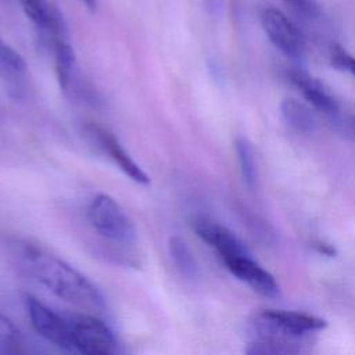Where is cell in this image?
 Masks as SVG:
<instances>
[{
    "label": "cell",
    "mask_w": 355,
    "mask_h": 355,
    "mask_svg": "<svg viewBox=\"0 0 355 355\" xmlns=\"http://www.w3.org/2000/svg\"><path fill=\"white\" fill-rule=\"evenodd\" d=\"M14 252L22 269L55 297L82 309H104L105 300L97 286L60 257L29 241H18Z\"/></svg>",
    "instance_id": "obj_1"
},
{
    "label": "cell",
    "mask_w": 355,
    "mask_h": 355,
    "mask_svg": "<svg viewBox=\"0 0 355 355\" xmlns=\"http://www.w3.org/2000/svg\"><path fill=\"white\" fill-rule=\"evenodd\" d=\"M257 336L300 341L308 334L326 329L327 322L322 318L284 309H265L252 320Z\"/></svg>",
    "instance_id": "obj_2"
},
{
    "label": "cell",
    "mask_w": 355,
    "mask_h": 355,
    "mask_svg": "<svg viewBox=\"0 0 355 355\" xmlns=\"http://www.w3.org/2000/svg\"><path fill=\"white\" fill-rule=\"evenodd\" d=\"M87 218L93 229L104 239L123 245L136 243V227L121 205L108 194L98 193L87 207Z\"/></svg>",
    "instance_id": "obj_3"
},
{
    "label": "cell",
    "mask_w": 355,
    "mask_h": 355,
    "mask_svg": "<svg viewBox=\"0 0 355 355\" xmlns=\"http://www.w3.org/2000/svg\"><path fill=\"white\" fill-rule=\"evenodd\" d=\"M72 326L73 351L80 355H122L114 331L92 315H73Z\"/></svg>",
    "instance_id": "obj_4"
},
{
    "label": "cell",
    "mask_w": 355,
    "mask_h": 355,
    "mask_svg": "<svg viewBox=\"0 0 355 355\" xmlns=\"http://www.w3.org/2000/svg\"><path fill=\"white\" fill-rule=\"evenodd\" d=\"M25 305L31 323L39 336L61 349L73 351L72 326L69 319L53 311L32 295H26Z\"/></svg>",
    "instance_id": "obj_5"
},
{
    "label": "cell",
    "mask_w": 355,
    "mask_h": 355,
    "mask_svg": "<svg viewBox=\"0 0 355 355\" xmlns=\"http://www.w3.org/2000/svg\"><path fill=\"white\" fill-rule=\"evenodd\" d=\"M261 25L269 40L287 57L301 60L305 42L297 26L277 8L266 7L259 14Z\"/></svg>",
    "instance_id": "obj_6"
},
{
    "label": "cell",
    "mask_w": 355,
    "mask_h": 355,
    "mask_svg": "<svg viewBox=\"0 0 355 355\" xmlns=\"http://www.w3.org/2000/svg\"><path fill=\"white\" fill-rule=\"evenodd\" d=\"M223 263L233 276L248 284L258 294L268 298H275L279 295L280 288L273 275L257 263L251 255L234 257L223 261Z\"/></svg>",
    "instance_id": "obj_7"
},
{
    "label": "cell",
    "mask_w": 355,
    "mask_h": 355,
    "mask_svg": "<svg viewBox=\"0 0 355 355\" xmlns=\"http://www.w3.org/2000/svg\"><path fill=\"white\" fill-rule=\"evenodd\" d=\"M90 137L97 143V146L118 165V168L133 182L139 184H150L148 175L136 164V161L128 154V151L122 147L119 140L103 126L92 123L89 126Z\"/></svg>",
    "instance_id": "obj_8"
},
{
    "label": "cell",
    "mask_w": 355,
    "mask_h": 355,
    "mask_svg": "<svg viewBox=\"0 0 355 355\" xmlns=\"http://www.w3.org/2000/svg\"><path fill=\"white\" fill-rule=\"evenodd\" d=\"M193 226L197 236L218 252L222 262L234 257L250 255L247 247L227 227L204 218L197 219Z\"/></svg>",
    "instance_id": "obj_9"
},
{
    "label": "cell",
    "mask_w": 355,
    "mask_h": 355,
    "mask_svg": "<svg viewBox=\"0 0 355 355\" xmlns=\"http://www.w3.org/2000/svg\"><path fill=\"white\" fill-rule=\"evenodd\" d=\"M25 15L32 24L55 40H67V24L58 8L49 0H19Z\"/></svg>",
    "instance_id": "obj_10"
},
{
    "label": "cell",
    "mask_w": 355,
    "mask_h": 355,
    "mask_svg": "<svg viewBox=\"0 0 355 355\" xmlns=\"http://www.w3.org/2000/svg\"><path fill=\"white\" fill-rule=\"evenodd\" d=\"M287 78L291 82V85L298 92H301L305 100L309 104H312V107L327 115H336L338 112V104L334 96L319 79L300 68L288 69Z\"/></svg>",
    "instance_id": "obj_11"
},
{
    "label": "cell",
    "mask_w": 355,
    "mask_h": 355,
    "mask_svg": "<svg viewBox=\"0 0 355 355\" xmlns=\"http://www.w3.org/2000/svg\"><path fill=\"white\" fill-rule=\"evenodd\" d=\"M28 73L22 55L0 40V79L12 94H19Z\"/></svg>",
    "instance_id": "obj_12"
},
{
    "label": "cell",
    "mask_w": 355,
    "mask_h": 355,
    "mask_svg": "<svg viewBox=\"0 0 355 355\" xmlns=\"http://www.w3.org/2000/svg\"><path fill=\"white\" fill-rule=\"evenodd\" d=\"M0 355H33L21 330L1 311H0Z\"/></svg>",
    "instance_id": "obj_13"
},
{
    "label": "cell",
    "mask_w": 355,
    "mask_h": 355,
    "mask_svg": "<svg viewBox=\"0 0 355 355\" xmlns=\"http://www.w3.org/2000/svg\"><path fill=\"white\" fill-rule=\"evenodd\" d=\"M53 51H54V65H55L58 85L62 92H68L71 86L72 72L75 68V61H76L75 51L72 46L68 43V40L53 42Z\"/></svg>",
    "instance_id": "obj_14"
},
{
    "label": "cell",
    "mask_w": 355,
    "mask_h": 355,
    "mask_svg": "<svg viewBox=\"0 0 355 355\" xmlns=\"http://www.w3.org/2000/svg\"><path fill=\"white\" fill-rule=\"evenodd\" d=\"M300 349V341L257 336L247 344L245 355H298Z\"/></svg>",
    "instance_id": "obj_15"
},
{
    "label": "cell",
    "mask_w": 355,
    "mask_h": 355,
    "mask_svg": "<svg viewBox=\"0 0 355 355\" xmlns=\"http://www.w3.org/2000/svg\"><path fill=\"white\" fill-rule=\"evenodd\" d=\"M168 250L175 268L183 277L196 279L198 276V265L196 258L182 237L171 236L168 240Z\"/></svg>",
    "instance_id": "obj_16"
},
{
    "label": "cell",
    "mask_w": 355,
    "mask_h": 355,
    "mask_svg": "<svg viewBox=\"0 0 355 355\" xmlns=\"http://www.w3.org/2000/svg\"><path fill=\"white\" fill-rule=\"evenodd\" d=\"M280 110L286 123L291 129L301 133L312 130L315 125L313 115L311 114L309 108H306L304 104H301L295 98H288V97L284 98L280 104Z\"/></svg>",
    "instance_id": "obj_17"
},
{
    "label": "cell",
    "mask_w": 355,
    "mask_h": 355,
    "mask_svg": "<svg viewBox=\"0 0 355 355\" xmlns=\"http://www.w3.org/2000/svg\"><path fill=\"white\" fill-rule=\"evenodd\" d=\"M236 154L240 165V172L247 186H254L257 182V164L251 143L245 137H237L234 141Z\"/></svg>",
    "instance_id": "obj_18"
},
{
    "label": "cell",
    "mask_w": 355,
    "mask_h": 355,
    "mask_svg": "<svg viewBox=\"0 0 355 355\" xmlns=\"http://www.w3.org/2000/svg\"><path fill=\"white\" fill-rule=\"evenodd\" d=\"M330 58H331V64L336 68L345 71V72L351 73L352 76H355V57L352 54H349L345 49H343L338 44H334L331 47Z\"/></svg>",
    "instance_id": "obj_19"
},
{
    "label": "cell",
    "mask_w": 355,
    "mask_h": 355,
    "mask_svg": "<svg viewBox=\"0 0 355 355\" xmlns=\"http://www.w3.org/2000/svg\"><path fill=\"white\" fill-rule=\"evenodd\" d=\"M297 14H301L306 18H315L319 15V4L316 0H284Z\"/></svg>",
    "instance_id": "obj_20"
},
{
    "label": "cell",
    "mask_w": 355,
    "mask_h": 355,
    "mask_svg": "<svg viewBox=\"0 0 355 355\" xmlns=\"http://www.w3.org/2000/svg\"><path fill=\"white\" fill-rule=\"evenodd\" d=\"M315 247H316V250L319 251V252H322V254H324V255H329V257H333L334 255V248L331 247V245H329V244H326V243H318V244H315Z\"/></svg>",
    "instance_id": "obj_21"
},
{
    "label": "cell",
    "mask_w": 355,
    "mask_h": 355,
    "mask_svg": "<svg viewBox=\"0 0 355 355\" xmlns=\"http://www.w3.org/2000/svg\"><path fill=\"white\" fill-rule=\"evenodd\" d=\"M85 3V6L92 11L94 12L96 11V7H97V0H82Z\"/></svg>",
    "instance_id": "obj_22"
},
{
    "label": "cell",
    "mask_w": 355,
    "mask_h": 355,
    "mask_svg": "<svg viewBox=\"0 0 355 355\" xmlns=\"http://www.w3.org/2000/svg\"><path fill=\"white\" fill-rule=\"evenodd\" d=\"M205 1H207L209 6H215V4H218L219 0H205Z\"/></svg>",
    "instance_id": "obj_23"
},
{
    "label": "cell",
    "mask_w": 355,
    "mask_h": 355,
    "mask_svg": "<svg viewBox=\"0 0 355 355\" xmlns=\"http://www.w3.org/2000/svg\"><path fill=\"white\" fill-rule=\"evenodd\" d=\"M354 130H355V122H354Z\"/></svg>",
    "instance_id": "obj_24"
}]
</instances>
